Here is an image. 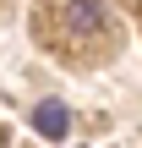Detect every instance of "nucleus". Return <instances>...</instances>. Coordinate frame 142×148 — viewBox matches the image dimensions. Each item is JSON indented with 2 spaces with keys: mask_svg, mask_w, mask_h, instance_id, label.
I'll list each match as a JSON object with an SVG mask.
<instances>
[{
  "mask_svg": "<svg viewBox=\"0 0 142 148\" xmlns=\"http://www.w3.org/2000/svg\"><path fill=\"white\" fill-rule=\"evenodd\" d=\"M33 33L44 49H55L71 66H99L115 55L120 33L104 0H38L33 5Z\"/></svg>",
  "mask_w": 142,
  "mask_h": 148,
  "instance_id": "obj_1",
  "label": "nucleus"
},
{
  "mask_svg": "<svg viewBox=\"0 0 142 148\" xmlns=\"http://www.w3.org/2000/svg\"><path fill=\"white\" fill-rule=\"evenodd\" d=\"M33 132H38V137H49V143H60V137L71 132V110H66L60 99H44V104L33 110Z\"/></svg>",
  "mask_w": 142,
  "mask_h": 148,
  "instance_id": "obj_2",
  "label": "nucleus"
}]
</instances>
